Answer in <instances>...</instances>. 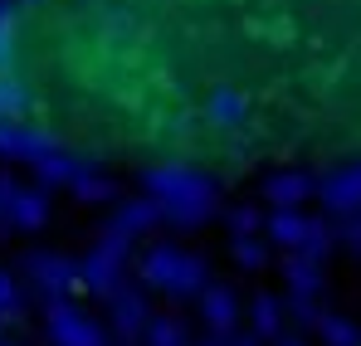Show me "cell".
<instances>
[{"label": "cell", "instance_id": "6da1fadb", "mask_svg": "<svg viewBox=\"0 0 361 346\" xmlns=\"http://www.w3.org/2000/svg\"><path fill=\"white\" fill-rule=\"evenodd\" d=\"M0 156L220 185L361 166V0H0Z\"/></svg>", "mask_w": 361, "mask_h": 346}]
</instances>
